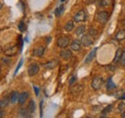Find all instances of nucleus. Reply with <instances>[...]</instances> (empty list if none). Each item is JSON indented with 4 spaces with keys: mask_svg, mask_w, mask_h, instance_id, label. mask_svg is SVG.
Here are the masks:
<instances>
[{
    "mask_svg": "<svg viewBox=\"0 0 125 118\" xmlns=\"http://www.w3.org/2000/svg\"><path fill=\"white\" fill-rule=\"evenodd\" d=\"M110 17V14L106 11H102V12H99L97 15H96V20L101 23V24H106L109 20Z\"/></svg>",
    "mask_w": 125,
    "mask_h": 118,
    "instance_id": "1",
    "label": "nucleus"
},
{
    "mask_svg": "<svg viewBox=\"0 0 125 118\" xmlns=\"http://www.w3.org/2000/svg\"><path fill=\"white\" fill-rule=\"evenodd\" d=\"M81 44L83 45V46H85V47H90L91 45L94 44V39L90 35V34H88V35H83L82 36V38H81Z\"/></svg>",
    "mask_w": 125,
    "mask_h": 118,
    "instance_id": "2",
    "label": "nucleus"
},
{
    "mask_svg": "<svg viewBox=\"0 0 125 118\" xmlns=\"http://www.w3.org/2000/svg\"><path fill=\"white\" fill-rule=\"evenodd\" d=\"M103 83H104L103 78L100 77V76H96V77H94V79H93V81H92V88L94 90H99V89L101 88Z\"/></svg>",
    "mask_w": 125,
    "mask_h": 118,
    "instance_id": "3",
    "label": "nucleus"
},
{
    "mask_svg": "<svg viewBox=\"0 0 125 118\" xmlns=\"http://www.w3.org/2000/svg\"><path fill=\"white\" fill-rule=\"evenodd\" d=\"M70 44V39L68 37H61L57 39V45L60 47V48H66L68 45Z\"/></svg>",
    "mask_w": 125,
    "mask_h": 118,
    "instance_id": "4",
    "label": "nucleus"
},
{
    "mask_svg": "<svg viewBox=\"0 0 125 118\" xmlns=\"http://www.w3.org/2000/svg\"><path fill=\"white\" fill-rule=\"evenodd\" d=\"M86 19H87V14L84 10H80L73 17L74 22H83V21H86Z\"/></svg>",
    "mask_w": 125,
    "mask_h": 118,
    "instance_id": "5",
    "label": "nucleus"
},
{
    "mask_svg": "<svg viewBox=\"0 0 125 118\" xmlns=\"http://www.w3.org/2000/svg\"><path fill=\"white\" fill-rule=\"evenodd\" d=\"M83 89H84V88L81 85H73L70 87V93L73 96H79L83 92Z\"/></svg>",
    "mask_w": 125,
    "mask_h": 118,
    "instance_id": "6",
    "label": "nucleus"
},
{
    "mask_svg": "<svg viewBox=\"0 0 125 118\" xmlns=\"http://www.w3.org/2000/svg\"><path fill=\"white\" fill-rule=\"evenodd\" d=\"M40 71V65L38 63H32L30 64L29 68H28V75L29 76H35L39 73Z\"/></svg>",
    "mask_w": 125,
    "mask_h": 118,
    "instance_id": "7",
    "label": "nucleus"
},
{
    "mask_svg": "<svg viewBox=\"0 0 125 118\" xmlns=\"http://www.w3.org/2000/svg\"><path fill=\"white\" fill-rule=\"evenodd\" d=\"M60 57H61L62 59L67 60V59H69L72 57V52H71V50H69V49L63 48V50H62L61 53H60Z\"/></svg>",
    "mask_w": 125,
    "mask_h": 118,
    "instance_id": "8",
    "label": "nucleus"
},
{
    "mask_svg": "<svg viewBox=\"0 0 125 118\" xmlns=\"http://www.w3.org/2000/svg\"><path fill=\"white\" fill-rule=\"evenodd\" d=\"M44 52H45V48L43 46H38V47H36L33 50V56H35V57H42V56H43Z\"/></svg>",
    "mask_w": 125,
    "mask_h": 118,
    "instance_id": "9",
    "label": "nucleus"
},
{
    "mask_svg": "<svg viewBox=\"0 0 125 118\" xmlns=\"http://www.w3.org/2000/svg\"><path fill=\"white\" fill-rule=\"evenodd\" d=\"M29 97V93L28 92H21L19 95H18V99H17V102L19 105H23V104L26 102V100L28 99Z\"/></svg>",
    "mask_w": 125,
    "mask_h": 118,
    "instance_id": "10",
    "label": "nucleus"
},
{
    "mask_svg": "<svg viewBox=\"0 0 125 118\" xmlns=\"http://www.w3.org/2000/svg\"><path fill=\"white\" fill-rule=\"evenodd\" d=\"M81 41L78 40V39H75V40H73L71 43H70V48H71V50L72 51H76V52H78L80 51V49H81Z\"/></svg>",
    "mask_w": 125,
    "mask_h": 118,
    "instance_id": "11",
    "label": "nucleus"
},
{
    "mask_svg": "<svg viewBox=\"0 0 125 118\" xmlns=\"http://www.w3.org/2000/svg\"><path fill=\"white\" fill-rule=\"evenodd\" d=\"M96 51H97V48L95 47V48H94V49L90 52V54L87 56V58L85 59V63H90V62L94 59V57H95V55H96Z\"/></svg>",
    "mask_w": 125,
    "mask_h": 118,
    "instance_id": "12",
    "label": "nucleus"
},
{
    "mask_svg": "<svg viewBox=\"0 0 125 118\" xmlns=\"http://www.w3.org/2000/svg\"><path fill=\"white\" fill-rule=\"evenodd\" d=\"M57 64H58V60L57 59H53V60H50V61H48L46 63L42 64V66L44 68H46V69H52V68L56 67Z\"/></svg>",
    "mask_w": 125,
    "mask_h": 118,
    "instance_id": "13",
    "label": "nucleus"
},
{
    "mask_svg": "<svg viewBox=\"0 0 125 118\" xmlns=\"http://www.w3.org/2000/svg\"><path fill=\"white\" fill-rule=\"evenodd\" d=\"M122 54H123V49L122 48H118L116 50V53H115V59H114V62L115 63H117L120 61V59L122 57Z\"/></svg>",
    "mask_w": 125,
    "mask_h": 118,
    "instance_id": "14",
    "label": "nucleus"
},
{
    "mask_svg": "<svg viewBox=\"0 0 125 118\" xmlns=\"http://www.w3.org/2000/svg\"><path fill=\"white\" fill-rule=\"evenodd\" d=\"M18 95H19V93L17 91H12L11 94H10V96H9L10 102L12 104L16 103V101H17V99H18Z\"/></svg>",
    "mask_w": 125,
    "mask_h": 118,
    "instance_id": "15",
    "label": "nucleus"
},
{
    "mask_svg": "<svg viewBox=\"0 0 125 118\" xmlns=\"http://www.w3.org/2000/svg\"><path fill=\"white\" fill-rule=\"evenodd\" d=\"M18 115L21 117H31V113L28 111L27 108H20L18 110Z\"/></svg>",
    "mask_w": 125,
    "mask_h": 118,
    "instance_id": "16",
    "label": "nucleus"
},
{
    "mask_svg": "<svg viewBox=\"0 0 125 118\" xmlns=\"http://www.w3.org/2000/svg\"><path fill=\"white\" fill-rule=\"evenodd\" d=\"M106 88L108 90H114V89L116 88V86L114 84V82H113V79H112V77H110L109 79H108V81L106 82Z\"/></svg>",
    "mask_w": 125,
    "mask_h": 118,
    "instance_id": "17",
    "label": "nucleus"
},
{
    "mask_svg": "<svg viewBox=\"0 0 125 118\" xmlns=\"http://www.w3.org/2000/svg\"><path fill=\"white\" fill-rule=\"evenodd\" d=\"M86 32V26L85 25H80L75 30V35L76 36H83Z\"/></svg>",
    "mask_w": 125,
    "mask_h": 118,
    "instance_id": "18",
    "label": "nucleus"
},
{
    "mask_svg": "<svg viewBox=\"0 0 125 118\" xmlns=\"http://www.w3.org/2000/svg\"><path fill=\"white\" fill-rule=\"evenodd\" d=\"M11 103L10 99L7 97H4L2 99H0V108H5L6 107H8V105Z\"/></svg>",
    "mask_w": 125,
    "mask_h": 118,
    "instance_id": "19",
    "label": "nucleus"
},
{
    "mask_svg": "<svg viewBox=\"0 0 125 118\" xmlns=\"http://www.w3.org/2000/svg\"><path fill=\"white\" fill-rule=\"evenodd\" d=\"M27 109H28V111H29L31 114L35 112V110H36V104H35V101H34V100H30V102H29L28 106H27Z\"/></svg>",
    "mask_w": 125,
    "mask_h": 118,
    "instance_id": "20",
    "label": "nucleus"
},
{
    "mask_svg": "<svg viewBox=\"0 0 125 118\" xmlns=\"http://www.w3.org/2000/svg\"><path fill=\"white\" fill-rule=\"evenodd\" d=\"M115 0H99V6L100 7H107L110 5H113Z\"/></svg>",
    "mask_w": 125,
    "mask_h": 118,
    "instance_id": "21",
    "label": "nucleus"
},
{
    "mask_svg": "<svg viewBox=\"0 0 125 118\" xmlns=\"http://www.w3.org/2000/svg\"><path fill=\"white\" fill-rule=\"evenodd\" d=\"M125 39V30H119L117 32V34L115 35V39L117 40H122Z\"/></svg>",
    "mask_w": 125,
    "mask_h": 118,
    "instance_id": "22",
    "label": "nucleus"
},
{
    "mask_svg": "<svg viewBox=\"0 0 125 118\" xmlns=\"http://www.w3.org/2000/svg\"><path fill=\"white\" fill-rule=\"evenodd\" d=\"M64 31L66 32H71L74 28V21H68L65 25H64Z\"/></svg>",
    "mask_w": 125,
    "mask_h": 118,
    "instance_id": "23",
    "label": "nucleus"
},
{
    "mask_svg": "<svg viewBox=\"0 0 125 118\" xmlns=\"http://www.w3.org/2000/svg\"><path fill=\"white\" fill-rule=\"evenodd\" d=\"M63 11H64V7H63V5H60V6L55 10V15H56V16H60V15H62V14L63 13Z\"/></svg>",
    "mask_w": 125,
    "mask_h": 118,
    "instance_id": "24",
    "label": "nucleus"
},
{
    "mask_svg": "<svg viewBox=\"0 0 125 118\" xmlns=\"http://www.w3.org/2000/svg\"><path fill=\"white\" fill-rule=\"evenodd\" d=\"M112 109H113V105H108L103 110H102V116H105V115H107L109 112H111L112 111Z\"/></svg>",
    "mask_w": 125,
    "mask_h": 118,
    "instance_id": "25",
    "label": "nucleus"
},
{
    "mask_svg": "<svg viewBox=\"0 0 125 118\" xmlns=\"http://www.w3.org/2000/svg\"><path fill=\"white\" fill-rule=\"evenodd\" d=\"M117 109H118V111L121 113L122 111H124L125 110V103L124 102H120V103L118 104V106H117Z\"/></svg>",
    "mask_w": 125,
    "mask_h": 118,
    "instance_id": "26",
    "label": "nucleus"
},
{
    "mask_svg": "<svg viewBox=\"0 0 125 118\" xmlns=\"http://www.w3.org/2000/svg\"><path fill=\"white\" fill-rule=\"evenodd\" d=\"M89 34L94 38V39H95L97 36H98V33H97V31L95 29H94V28H91L90 29V31H89Z\"/></svg>",
    "mask_w": 125,
    "mask_h": 118,
    "instance_id": "27",
    "label": "nucleus"
},
{
    "mask_svg": "<svg viewBox=\"0 0 125 118\" xmlns=\"http://www.w3.org/2000/svg\"><path fill=\"white\" fill-rule=\"evenodd\" d=\"M76 81H77V77L74 75V76H72L71 78H70V80H69V83H68V85H69V87H71V86H73V85H75V83H76Z\"/></svg>",
    "mask_w": 125,
    "mask_h": 118,
    "instance_id": "28",
    "label": "nucleus"
},
{
    "mask_svg": "<svg viewBox=\"0 0 125 118\" xmlns=\"http://www.w3.org/2000/svg\"><path fill=\"white\" fill-rule=\"evenodd\" d=\"M18 29H19L20 32H24V31L26 30V26H25V24H24L23 21H21V22L18 24Z\"/></svg>",
    "mask_w": 125,
    "mask_h": 118,
    "instance_id": "29",
    "label": "nucleus"
},
{
    "mask_svg": "<svg viewBox=\"0 0 125 118\" xmlns=\"http://www.w3.org/2000/svg\"><path fill=\"white\" fill-rule=\"evenodd\" d=\"M22 63H23V59H20V61L18 62V64H17V66H16V71H15V75H16V73H17V71H18V70H19V68L21 67Z\"/></svg>",
    "mask_w": 125,
    "mask_h": 118,
    "instance_id": "30",
    "label": "nucleus"
},
{
    "mask_svg": "<svg viewBox=\"0 0 125 118\" xmlns=\"http://www.w3.org/2000/svg\"><path fill=\"white\" fill-rule=\"evenodd\" d=\"M18 39H19V45H20V47H19V50H20V52H21V51H22V47H23V41H22L21 36H19V37H18Z\"/></svg>",
    "mask_w": 125,
    "mask_h": 118,
    "instance_id": "31",
    "label": "nucleus"
},
{
    "mask_svg": "<svg viewBox=\"0 0 125 118\" xmlns=\"http://www.w3.org/2000/svg\"><path fill=\"white\" fill-rule=\"evenodd\" d=\"M120 62H121V64L125 66V51H123V54H122V57H121V59H120Z\"/></svg>",
    "mask_w": 125,
    "mask_h": 118,
    "instance_id": "32",
    "label": "nucleus"
},
{
    "mask_svg": "<svg viewBox=\"0 0 125 118\" xmlns=\"http://www.w3.org/2000/svg\"><path fill=\"white\" fill-rule=\"evenodd\" d=\"M34 89H35V93H36V95H37V96H39V93H40V88H39L38 87L34 86Z\"/></svg>",
    "mask_w": 125,
    "mask_h": 118,
    "instance_id": "33",
    "label": "nucleus"
},
{
    "mask_svg": "<svg viewBox=\"0 0 125 118\" xmlns=\"http://www.w3.org/2000/svg\"><path fill=\"white\" fill-rule=\"evenodd\" d=\"M5 116V111L3 109H0V118L4 117Z\"/></svg>",
    "mask_w": 125,
    "mask_h": 118,
    "instance_id": "34",
    "label": "nucleus"
},
{
    "mask_svg": "<svg viewBox=\"0 0 125 118\" xmlns=\"http://www.w3.org/2000/svg\"><path fill=\"white\" fill-rule=\"evenodd\" d=\"M41 116H42V101L41 102Z\"/></svg>",
    "mask_w": 125,
    "mask_h": 118,
    "instance_id": "35",
    "label": "nucleus"
},
{
    "mask_svg": "<svg viewBox=\"0 0 125 118\" xmlns=\"http://www.w3.org/2000/svg\"><path fill=\"white\" fill-rule=\"evenodd\" d=\"M118 99H122V100H125V93H124V94H122V95H120V96L118 97Z\"/></svg>",
    "mask_w": 125,
    "mask_h": 118,
    "instance_id": "36",
    "label": "nucleus"
},
{
    "mask_svg": "<svg viewBox=\"0 0 125 118\" xmlns=\"http://www.w3.org/2000/svg\"><path fill=\"white\" fill-rule=\"evenodd\" d=\"M121 116H122V117H125V110L121 112Z\"/></svg>",
    "mask_w": 125,
    "mask_h": 118,
    "instance_id": "37",
    "label": "nucleus"
},
{
    "mask_svg": "<svg viewBox=\"0 0 125 118\" xmlns=\"http://www.w3.org/2000/svg\"><path fill=\"white\" fill-rule=\"evenodd\" d=\"M61 1H62V2H63V1H65V0H61Z\"/></svg>",
    "mask_w": 125,
    "mask_h": 118,
    "instance_id": "38",
    "label": "nucleus"
}]
</instances>
